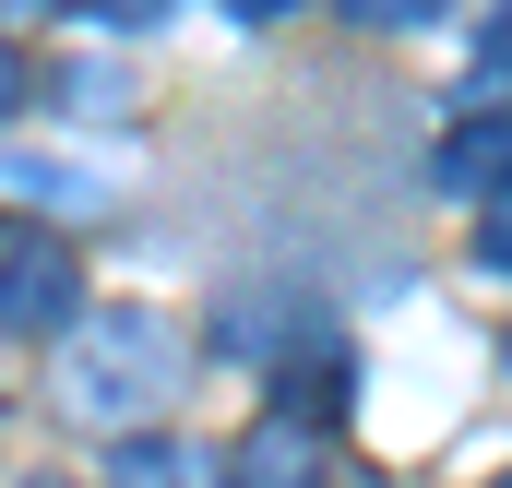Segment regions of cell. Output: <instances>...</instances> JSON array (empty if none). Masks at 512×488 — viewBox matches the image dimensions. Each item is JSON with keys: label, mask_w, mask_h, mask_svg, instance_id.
<instances>
[{"label": "cell", "mask_w": 512, "mask_h": 488, "mask_svg": "<svg viewBox=\"0 0 512 488\" xmlns=\"http://www.w3.org/2000/svg\"><path fill=\"white\" fill-rule=\"evenodd\" d=\"M501 488H512V477H501Z\"/></svg>", "instance_id": "obj_13"}, {"label": "cell", "mask_w": 512, "mask_h": 488, "mask_svg": "<svg viewBox=\"0 0 512 488\" xmlns=\"http://www.w3.org/2000/svg\"><path fill=\"white\" fill-rule=\"evenodd\" d=\"M310 441H322V429H310V417H286V405H274V417H262L251 441H239V453H227V488H310Z\"/></svg>", "instance_id": "obj_3"}, {"label": "cell", "mask_w": 512, "mask_h": 488, "mask_svg": "<svg viewBox=\"0 0 512 488\" xmlns=\"http://www.w3.org/2000/svg\"><path fill=\"white\" fill-rule=\"evenodd\" d=\"M108 488H203V465H191L179 441H143V429H131V453H120V477H108Z\"/></svg>", "instance_id": "obj_5"}, {"label": "cell", "mask_w": 512, "mask_h": 488, "mask_svg": "<svg viewBox=\"0 0 512 488\" xmlns=\"http://www.w3.org/2000/svg\"><path fill=\"white\" fill-rule=\"evenodd\" d=\"M477 262H501V274H512V191L489 203V227H477Z\"/></svg>", "instance_id": "obj_8"}, {"label": "cell", "mask_w": 512, "mask_h": 488, "mask_svg": "<svg viewBox=\"0 0 512 488\" xmlns=\"http://www.w3.org/2000/svg\"><path fill=\"white\" fill-rule=\"evenodd\" d=\"M358 36H417V24H441V0H334Z\"/></svg>", "instance_id": "obj_6"}, {"label": "cell", "mask_w": 512, "mask_h": 488, "mask_svg": "<svg viewBox=\"0 0 512 488\" xmlns=\"http://www.w3.org/2000/svg\"><path fill=\"white\" fill-rule=\"evenodd\" d=\"M441 179H453V191H477V203H501V191H512V120H501V108H489V120H453Z\"/></svg>", "instance_id": "obj_4"}, {"label": "cell", "mask_w": 512, "mask_h": 488, "mask_svg": "<svg viewBox=\"0 0 512 488\" xmlns=\"http://www.w3.org/2000/svg\"><path fill=\"white\" fill-rule=\"evenodd\" d=\"M12 108H24V48L0 36V120H12Z\"/></svg>", "instance_id": "obj_9"}, {"label": "cell", "mask_w": 512, "mask_h": 488, "mask_svg": "<svg viewBox=\"0 0 512 488\" xmlns=\"http://www.w3.org/2000/svg\"><path fill=\"white\" fill-rule=\"evenodd\" d=\"M227 12H239V24H286L298 0H227Z\"/></svg>", "instance_id": "obj_10"}, {"label": "cell", "mask_w": 512, "mask_h": 488, "mask_svg": "<svg viewBox=\"0 0 512 488\" xmlns=\"http://www.w3.org/2000/svg\"><path fill=\"white\" fill-rule=\"evenodd\" d=\"M0 179H12V191H36V203H108V191H96V179H72V167H0Z\"/></svg>", "instance_id": "obj_7"}, {"label": "cell", "mask_w": 512, "mask_h": 488, "mask_svg": "<svg viewBox=\"0 0 512 488\" xmlns=\"http://www.w3.org/2000/svg\"><path fill=\"white\" fill-rule=\"evenodd\" d=\"M48 488H60V477H48Z\"/></svg>", "instance_id": "obj_12"}, {"label": "cell", "mask_w": 512, "mask_h": 488, "mask_svg": "<svg viewBox=\"0 0 512 488\" xmlns=\"http://www.w3.org/2000/svg\"><path fill=\"white\" fill-rule=\"evenodd\" d=\"M179 381H191V346L143 298H108V310H72L60 322V405L84 429H155L179 405Z\"/></svg>", "instance_id": "obj_1"}, {"label": "cell", "mask_w": 512, "mask_h": 488, "mask_svg": "<svg viewBox=\"0 0 512 488\" xmlns=\"http://www.w3.org/2000/svg\"><path fill=\"white\" fill-rule=\"evenodd\" d=\"M24 12H48V0H0V24H24Z\"/></svg>", "instance_id": "obj_11"}, {"label": "cell", "mask_w": 512, "mask_h": 488, "mask_svg": "<svg viewBox=\"0 0 512 488\" xmlns=\"http://www.w3.org/2000/svg\"><path fill=\"white\" fill-rule=\"evenodd\" d=\"M84 310V262L60 227H36V215H0V322L12 334H60Z\"/></svg>", "instance_id": "obj_2"}]
</instances>
